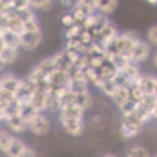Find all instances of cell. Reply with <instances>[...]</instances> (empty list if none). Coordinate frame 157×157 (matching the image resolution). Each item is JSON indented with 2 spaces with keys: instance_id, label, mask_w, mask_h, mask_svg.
Here are the masks:
<instances>
[{
  "instance_id": "32",
  "label": "cell",
  "mask_w": 157,
  "mask_h": 157,
  "mask_svg": "<svg viewBox=\"0 0 157 157\" xmlns=\"http://www.w3.org/2000/svg\"><path fill=\"white\" fill-rule=\"evenodd\" d=\"M6 69H7V65H6V63L2 61V58H0V75H2V73H4V71H6Z\"/></svg>"
},
{
  "instance_id": "19",
  "label": "cell",
  "mask_w": 157,
  "mask_h": 157,
  "mask_svg": "<svg viewBox=\"0 0 157 157\" xmlns=\"http://www.w3.org/2000/svg\"><path fill=\"white\" fill-rule=\"evenodd\" d=\"M76 103L78 106H81L86 112H88L92 108V105H94V97H92L91 91L87 90V91L76 94Z\"/></svg>"
},
{
  "instance_id": "40",
  "label": "cell",
  "mask_w": 157,
  "mask_h": 157,
  "mask_svg": "<svg viewBox=\"0 0 157 157\" xmlns=\"http://www.w3.org/2000/svg\"><path fill=\"white\" fill-rule=\"evenodd\" d=\"M55 2H57V3H59V0H55Z\"/></svg>"
},
{
  "instance_id": "27",
  "label": "cell",
  "mask_w": 157,
  "mask_h": 157,
  "mask_svg": "<svg viewBox=\"0 0 157 157\" xmlns=\"http://www.w3.org/2000/svg\"><path fill=\"white\" fill-rule=\"evenodd\" d=\"M146 41L150 44V47L157 48V24L152 25L146 32Z\"/></svg>"
},
{
  "instance_id": "28",
  "label": "cell",
  "mask_w": 157,
  "mask_h": 157,
  "mask_svg": "<svg viewBox=\"0 0 157 157\" xmlns=\"http://www.w3.org/2000/svg\"><path fill=\"white\" fill-rule=\"evenodd\" d=\"M30 7V2L29 0H13L11 3V10L13 11H21V10H26Z\"/></svg>"
},
{
  "instance_id": "1",
  "label": "cell",
  "mask_w": 157,
  "mask_h": 157,
  "mask_svg": "<svg viewBox=\"0 0 157 157\" xmlns=\"http://www.w3.org/2000/svg\"><path fill=\"white\" fill-rule=\"evenodd\" d=\"M144 125L145 123L134 112L132 113H125V114H121V119H120L119 132L123 138L132 139L141 134V131L144 130Z\"/></svg>"
},
{
  "instance_id": "39",
  "label": "cell",
  "mask_w": 157,
  "mask_h": 157,
  "mask_svg": "<svg viewBox=\"0 0 157 157\" xmlns=\"http://www.w3.org/2000/svg\"><path fill=\"white\" fill-rule=\"evenodd\" d=\"M155 97L157 98V80H156V88H155Z\"/></svg>"
},
{
  "instance_id": "7",
  "label": "cell",
  "mask_w": 157,
  "mask_h": 157,
  "mask_svg": "<svg viewBox=\"0 0 157 157\" xmlns=\"http://www.w3.org/2000/svg\"><path fill=\"white\" fill-rule=\"evenodd\" d=\"M57 116H58V121H62V120H80V119H86V110L75 102L62 106L61 110L57 113Z\"/></svg>"
},
{
  "instance_id": "25",
  "label": "cell",
  "mask_w": 157,
  "mask_h": 157,
  "mask_svg": "<svg viewBox=\"0 0 157 157\" xmlns=\"http://www.w3.org/2000/svg\"><path fill=\"white\" fill-rule=\"evenodd\" d=\"M36 30H43L41 29L40 19H39L37 15L24 22V32H36Z\"/></svg>"
},
{
  "instance_id": "10",
  "label": "cell",
  "mask_w": 157,
  "mask_h": 157,
  "mask_svg": "<svg viewBox=\"0 0 157 157\" xmlns=\"http://www.w3.org/2000/svg\"><path fill=\"white\" fill-rule=\"evenodd\" d=\"M19 84H21V78L15 76L14 73L4 72V73L0 75V90H3V91H10L15 94Z\"/></svg>"
},
{
  "instance_id": "4",
  "label": "cell",
  "mask_w": 157,
  "mask_h": 157,
  "mask_svg": "<svg viewBox=\"0 0 157 157\" xmlns=\"http://www.w3.org/2000/svg\"><path fill=\"white\" fill-rule=\"evenodd\" d=\"M36 90H37V86L33 81H30L28 77L21 78V84H19V87L15 91V99L18 101L19 105L30 102Z\"/></svg>"
},
{
  "instance_id": "13",
  "label": "cell",
  "mask_w": 157,
  "mask_h": 157,
  "mask_svg": "<svg viewBox=\"0 0 157 157\" xmlns=\"http://www.w3.org/2000/svg\"><path fill=\"white\" fill-rule=\"evenodd\" d=\"M0 39L3 40L4 46L21 48V33H17L11 29H0Z\"/></svg>"
},
{
  "instance_id": "30",
  "label": "cell",
  "mask_w": 157,
  "mask_h": 157,
  "mask_svg": "<svg viewBox=\"0 0 157 157\" xmlns=\"http://www.w3.org/2000/svg\"><path fill=\"white\" fill-rule=\"evenodd\" d=\"M91 124H94V127H97V128H101L105 124V119H103L102 114H94L91 117Z\"/></svg>"
},
{
  "instance_id": "31",
  "label": "cell",
  "mask_w": 157,
  "mask_h": 157,
  "mask_svg": "<svg viewBox=\"0 0 157 157\" xmlns=\"http://www.w3.org/2000/svg\"><path fill=\"white\" fill-rule=\"evenodd\" d=\"M21 157H39L37 156V152H36L33 147H30V146H28L26 147V150L24 152V155H22Z\"/></svg>"
},
{
  "instance_id": "34",
  "label": "cell",
  "mask_w": 157,
  "mask_h": 157,
  "mask_svg": "<svg viewBox=\"0 0 157 157\" xmlns=\"http://www.w3.org/2000/svg\"><path fill=\"white\" fill-rule=\"evenodd\" d=\"M153 66L156 68V71H157V52L155 55H153Z\"/></svg>"
},
{
  "instance_id": "41",
  "label": "cell",
  "mask_w": 157,
  "mask_h": 157,
  "mask_svg": "<svg viewBox=\"0 0 157 157\" xmlns=\"http://www.w3.org/2000/svg\"><path fill=\"white\" fill-rule=\"evenodd\" d=\"M153 157H157V155H155V156H153Z\"/></svg>"
},
{
  "instance_id": "2",
  "label": "cell",
  "mask_w": 157,
  "mask_h": 157,
  "mask_svg": "<svg viewBox=\"0 0 157 157\" xmlns=\"http://www.w3.org/2000/svg\"><path fill=\"white\" fill-rule=\"evenodd\" d=\"M51 120H50L48 114L41 112L37 116H35L32 120L28 121V132L36 136H44L51 131Z\"/></svg>"
},
{
  "instance_id": "12",
  "label": "cell",
  "mask_w": 157,
  "mask_h": 157,
  "mask_svg": "<svg viewBox=\"0 0 157 157\" xmlns=\"http://www.w3.org/2000/svg\"><path fill=\"white\" fill-rule=\"evenodd\" d=\"M119 7V0H94V10L102 15L109 17Z\"/></svg>"
},
{
  "instance_id": "36",
  "label": "cell",
  "mask_w": 157,
  "mask_h": 157,
  "mask_svg": "<svg viewBox=\"0 0 157 157\" xmlns=\"http://www.w3.org/2000/svg\"><path fill=\"white\" fill-rule=\"evenodd\" d=\"M101 157H119V156H116V155H113V153H106V155H102Z\"/></svg>"
},
{
  "instance_id": "18",
  "label": "cell",
  "mask_w": 157,
  "mask_h": 157,
  "mask_svg": "<svg viewBox=\"0 0 157 157\" xmlns=\"http://www.w3.org/2000/svg\"><path fill=\"white\" fill-rule=\"evenodd\" d=\"M26 147H28V145L25 144L24 139H21L19 136H15L10 146V149L4 153V156L6 157H21L24 155L25 150H26Z\"/></svg>"
},
{
  "instance_id": "33",
  "label": "cell",
  "mask_w": 157,
  "mask_h": 157,
  "mask_svg": "<svg viewBox=\"0 0 157 157\" xmlns=\"http://www.w3.org/2000/svg\"><path fill=\"white\" fill-rule=\"evenodd\" d=\"M77 2H81V3H84V4H88V6L94 7V0H77Z\"/></svg>"
},
{
  "instance_id": "14",
  "label": "cell",
  "mask_w": 157,
  "mask_h": 157,
  "mask_svg": "<svg viewBox=\"0 0 157 157\" xmlns=\"http://www.w3.org/2000/svg\"><path fill=\"white\" fill-rule=\"evenodd\" d=\"M52 57V61H54V65H55V69H59V71H66L68 72L69 69L72 68L73 62H72L71 57L69 54L66 52V50H61V51H57Z\"/></svg>"
},
{
  "instance_id": "23",
  "label": "cell",
  "mask_w": 157,
  "mask_h": 157,
  "mask_svg": "<svg viewBox=\"0 0 157 157\" xmlns=\"http://www.w3.org/2000/svg\"><path fill=\"white\" fill-rule=\"evenodd\" d=\"M117 83L114 81V78H108V80H102V83L99 84V87H98V90H99L102 94H105L106 97L110 98L112 95L114 94V91H116L117 88Z\"/></svg>"
},
{
  "instance_id": "37",
  "label": "cell",
  "mask_w": 157,
  "mask_h": 157,
  "mask_svg": "<svg viewBox=\"0 0 157 157\" xmlns=\"http://www.w3.org/2000/svg\"><path fill=\"white\" fill-rule=\"evenodd\" d=\"M2 3H4V4H8L11 7V3H13V0H0Z\"/></svg>"
},
{
  "instance_id": "8",
  "label": "cell",
  "mask_w": 157,
  "mask_h": 157,
  "mask_svg": "<svg viewBox=\"0 0 157 157\" xmlns=\"http://www.w3.org/2000/svg\"><path fill=\"white\" fill-rule=\"evenodd\" d=\"M47 81H48L50 90H59V88H63V87H69L71 77H69V73L66 71L54 69V71L50 73Z\"/></svg>"
},
{
  "instance_id": "11",
  "label": "cell",
  "mask_w": 157,
  "mask_h": 157,
  "mask_svg": "<svg viewBox=\"0 0 157 157\" xmlns=\"http://www.w3.org/2000/svg\"><path fill=\"white\" fill-rule=\"evenodd\" d=\"M156 76L152 75H141L138 77V80L135 81V84L142 90L145 95H155V88H156Z\"/></svg>"
},
{
  "instance_id": "22",
  "label": "cell",
  "mask_w": 157,
  "mask_h": 157,
  "mask_svg": "<svg viewBox=\"0 0 157 157\" xmlns=\"http://www.w3.org/2000/svg\"><path fill=\"white\" fill-rule=\"evenodd\" d=\"M30 2V7L37 13V11H41V13H47V11H51L54 8V6L57 4L55 0H29Z\"/></svg>"
},
{
  "instance_id": "20",
  "label": "cell",
  "mask_w": 157,
  "mask_h": 157,
  "mask_svg": "<svg viewBox=\"0 0 157 157\" xmlns=\"http://www.w3.org/2000/svg\"><path fill=\"white\" fill-rule=\"evenodd\" d=\"M14 138H15V135L13 132H10L7 128H0V152L3 155L10 149Z\"/></svg>"
},
{
  "instance_id": "29",
  "label": "cell",
  "mask_w": 157,
  "mask_h": 157,
  "mask_svg": "<svg viewBox=\"0 0 157 157\" xmlns=\"http://www.w3.org/2000/svg\"><path fill=\"white\" fill-rule=\"evenodd\" d=\"M61 24L63 25V28H69V26L76 24V19H75L73 14L71 13V10H69L68 13L62 14V17H61Z\"/></svg>"
},
{
  "instance_id": "16",
  "label": "cell",
  "mask_w": 157,
  "mask_h": 157,
  "mask_svg": "<svg viewBox=\"0 0 157 157\" xmlns=\"http://www.w3.org/2000/svg\"><path fill=\"white\" fill-rule=\"evenodd\" d=\"M21 48H15V47H7L4 46V48L2 50V52H0V58H2V61L8 66L14 65V63L17 62V61L19 59V55H21Z\"/></svg>"
},
{
  "instance_id": "3",
  "label": "cell",
  "mask_w": 157,
  "mask_h": 157,
  "mask_svg": "<svg viewBox=\"0 0 157 157\" xmlns=\"http://www.w3.org/2000/svg\"><path fill=\"white\" fill-rule=\"evenodd\" d=\"M43 43V30L21 33V50L22 51H35Z\"/></svg>"
},
{
  "instance_id": "26",
  "label": "cell",
  "mask_w": 157,
  "mask_h": 157,
  "mask_svg": "<svg viewBox=\"0 0 157 157\" xmlns=\"http://www.w3.org/2000/svg\"><path fill=\"white\" fill-rule=\"evenodd\" d=\"M83 29H84L83 25H80V24H75V25H72V26H69V28H65V39L66 40H69V39L78 37Z\"/></svg>"
},
{
  "instance_id": "21",
  "label": "cell",
  "mask_w": 157,
  "mask_h": 157,
  "mask_svg": "<svg viewBox=\"0 0 157 157\" xmlns=\"http://www.w3.org/2000/svg\"><path fill=\"white\" fill-rule=\"evenodd\" d=\"M39 113H41V112H39V109L36 108L32 102H28V103H22V105H19V114H21V117H24L26 121L32 120L33 117L37 116Z\"/></svg>"
},
{
  "instance_id": "38",
  "label": "cell",
  "mask_w": 157,
  "mask_h": 157,
  "mask_svg": "<svg viewBox=\"0 0 157 157\" xmlns=\"http://www.w3.org/2000/svg\"><path fill=\"white\" fill-rule=\"evenodd\" d=\"M153 119L157 120V103H156V106H155V110H153Z\"/></svg>"
},
{
  "instance_id": "35",
  "label": "cell",
  "mask_w": 157,
  "mask_h": 157,
  "mask_svg": "<svg viewBox=\"0 0 157 157\" xmlns=\"http://www.w3.org/2000/svg\"><path fill=\"white\" fill-rule=\"evenodd\" d=\"M145 2L150 6H157V0H145Z\"/></svg>"
},
{
  "instance_id": "6",
  "label": "cell",
  "mask_w": 157,
  "mask_h": 157,
  "mask_svg": "<svg viewBox=\"0 0 157 157\" xmlns=\"http://www.w3.org/2000/svg\"><path fill=\"white\" fill-rule=\"evenodd\" d=\"M61 128L63 130V132L69 136L73 138H78L81 136L87 130V124H86V119H80V120H62L59 121Z\"/></svg>"
},
{
  "instance_id": "5",
  "label": "cell",
  "mask_w": 157,
  "mask_h": 157,
  "mask_svg": "<svg viewBox=\"0 0 157 157\" xmlns=\"http://www.w3.org/2000/svg\"><path fill=\"white\" fill-rule=\"evenodd\" d=\"M150 48H152V47H150V44L147 43V41L139 39V40L134 44L132 50H131L130 61H131V62H134V63H138V65L144 63L145 61L149 59Z\"/></svg>"
},
{
  "instance_id": "9",
  "label": "cell",
  "mask_w": 157,
  "mask_h": 157,
  "mask_svg": "<svg viewBox=\"0 0 157 157\" xmlns=\"http://www.w3.org/2000/svg\"><path fill=\"white\" fill-rule=\"evenodd\" d=\"M4 125L10 132H13L14 135H21L24 132H28V121L21 117V114H14L10 119H7L4 121Z\"/></svg>"
},
{
  "instance_id": "17",
  "label": "cell",
  "mask_w": 157,
  "mask_h": 157,
  "mask_svg": "<svg viewBox=\"0 0 157 157\" xmlns=\"http://www.w3.org/2000/svg\"><path fill=\"white\" fill-rule=\"evenodd\" d=\"M110 99H112V102L117 106V108L123 106L125 102L130 101V87L119 86L116 88V91H114V94L110 97Z\"/></svg>"
},
{
  "instance_id": "24",
  "label": "cell",
  "mask_w": 157,
  "mask_h": 157,
  "mask_svg": "<svg viewBox=\"0 0 157 157\" xmlns=\"http://www.w3.org/2000/svg\"><path fill=\"white\" fill-rule=\"evenodd\" d=\"M125 157H152L150 152L142 145H134V146L128 147L125 152Z\"/></svg>"
},
{
  "instance_id": "15",
  "label": "cell",
  "mask_w": 157,
  "mask_h": 157,
  "mask_svg": "<svg viewBox=\"0 0 157 157\" xmlns=\"http://www.w3.org/2000/svg\"><path fill=\"white\" fill-rule=\"evenodd\" d=\"M62 105L58 98L57 92L54 90H48L47 91V99H46V106H44V113H58L61 110Z\"/></svg>"
}]
</instances>
